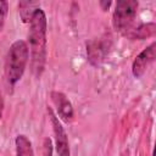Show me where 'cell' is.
<instances>
[{
	"instance_id": "7c38bea8",
	"label": "cell",
	"mask_w": 156,
	"mask_h": 156,
	"mask_svg": "<svg viewBox=\"0 0 156 156\" xmlns=\"http://www.w3.org/2000/svg\"><path fill=\"white\" fill-rule=\"evenodd\" d=\"M43 155L44 156H51L52 154V146H51V140L49 138H45L44 139V144H43Z\"/></svg>"
},
{
	"instance_id": "8fae6325",
	"label": "cell",
	"mask_w": 156,
	"mask_h": 156,
	"mask_svg": "<svg viewBox=\"0 0 156 156\" xmlns=\"http://www.w3.org/2000/svg\"><path fill=\"white\" fill-rule=\"evenodd\" d=\"M7 2L6 1H2L0 0V30L5 23V18H6V15H7Z\"/></svg>"
},
{
	"instance_id": "4fadbf2b",
	"label": "cell",
	"mask_w": 156,
	"mask_h": 156,
	"mask_svg": "<svg viewBox=\"0 0 156 156\" xmlns=\"http://www.w3.org/2000/svg\"><path fill=\"white\" fill-rule=\"evenodd\" d=\"M2 108H4V100H2V96L0 95V117L2 113Z\"/></svg>"
},
{
	"instance_id": "ba28073f",
	"label": "cell",
	"mask_w": 156,
	"mask_h": 156,
	"mask_svg": "<svg viewBox=\"0 0 156 156\" xmlns=\"http://www.w3.org/2000/svg\"><path fill=\"white\" fill-rule=\"evenodd\" d=\"M155 23H146V24H140L138 27H134L129 34L127 35L128 38L130 39H145V38H149L151 35L155 34Z\"/></svg>"
},
{
	"instance_id": "3957f363",
	"label": "cell",
	"mask_w": 156,
	"mask_h": 156,
	"mask_svg": "<svg viewBox=\"0 0 156 156\" xmlns=\"http://www.w3.org/2000/svg\"><path fill=\"white\" fill-rule=\"evenodd\" d=\"M138 10V1L135 0H119L116 2L113 11L112 23L116 30L127 37L134 28V21Z\"/></svg>"
},
{
	"instance_id": "30bf717a",
	"label": "cell",
	"mask_w": 156,
	"mask_h": 156,
	"mask_svg": "<svg viewBox=\"0 0 156 156\" xmlns=\"http://www.w3.org/2000/svg\"><path fill=\"white\" fill-rule=\"evenodd\" d=\"M18 7H20V15H21L23 22H30L35 10L39 9V7H37V5L34 2H28V1L21 2Z\"/></svg>"
},
{
	"instance_id": "5bb4252c",
	"label": "cell",
	"mask_w": 156,
	"mask_h": 156,
	"mask_svg": "<svg viewBox=\"0 0 156 156\" xmlns=\"http://www.w3.org/2000/svg\"><path fill=\"white\" fill-rule=\"evenodd\" d=\"M110 4H111L110 1H108V2H104V1H101V5H102V6H105V7H104V10H106V9L110 6Z\"/></svg>"
},
{
	"instance_id": "277c9868",
	"label": "cell",
	"mask_w": 156,
	"mask_h": 156,
	"mask_svg": "<svg viewBox=\"0 0 156 156\" xmlns=\"http://www.w3.org/2000/svg\"><path fill=\"white\" fill-rule=\"evenodd\" d=\"M111 49V40L106 38L93 39L87 43V56L91 66H100L108 56Z\"/></svg>"
},
{
	"instance_id": "8992f818",
	"label": "cell",
	"mask_w": 156,
	"mask_h": 156,
	"mask_svg": "<svg viewBox=\"0 0 156 156\" xmlns=\"http://www.w3.org/2000/svg\"><path fill=\"white\" fill-rule=\"evenodd\" d=\"M155 48H156V44L152 43L146 49H144L135 57V60L133 61L132 72H133V76L135 78H140L146 72L149 66L154 62V60H155Z\"/></svg>"
},
{
	"instance_id": "5b68a950",
	"label": "cell",
	"mask_w": 156,
	"mask_h": 156,
	"mask_svg": "<svg viewBox=\"0 0 156 156\" xmlns=\"http://www.w3.org/2000/svg\"><path fill=\"white\" fill-rule=\"evenodd\" d=\"M48 113L54 128L55 134V141H56V151L58 156H69V146H68V139L66 135V132L63 127L61 126L58 118L54 115L51 108H48Z\"/></svg>"
},
{
	"instance_id": "9c48e42d",
	"label": "cell",
	"mask_w": 156,
	"mask_h": 156,
	"mask_svg": "<svg viewBox=\"0 0 156 156\" xmlns=\"http://www.w3.org/2000/svg\"><path fill=\"white\" fill-rule=\"evenodd\" d=\"M15 143H16V156H34L32 144L26 135L23 134L17 135Z\"/></svg>"
},
{
	"instance_id": "6da1fadb",
	"label": "cell",
	"mask_w": 156,
	"mask_h": 156,
	"mask_svg": "<svg viewBox=\"0 0 156 156\" xmlns=\"http://www.w3.org/2000/svg\"><path fill=\"white\" fill-rule=\"evenodd\" d=\"M29 26V49L32 55V71L39 77L46 61V17L41 9H37Z\"/></svg>"
},
{
	"instance_id": "52a82bcc",
	"label": "cell",
	"mask_w": 156,
	"mask_h": 156,
	"mask_svg": "<svg viewBox=\"0 0 156 156\" xmlns=\"http://www.w3.org/2000/svg\"><path fill=\"white\" fill-rule=\"evenodd\" d=\"M50 96H51V100L57 108L58 116L65 122L71 121L73 118V107H72L71 101L67 99V96L61 91H52L50 94Z\"/></svg>"
},
{
	"instance_id": "7a4b0ae2",
	"label": "cell",
	"mask_w": 156,
	"mask_h": 156,
	"mask_svg": "<svg viewBox=\"0 0 156 156\" xmlns=\"http://www.w3.org/2000/svg\"><path fill=\"white\" fill-rule=\"evenodd\" d=\"M28 46L23 40H17L10 46L5 63V76L10 84H15L22 78L28 62Z\"/></svg>"
}]
</instances>
